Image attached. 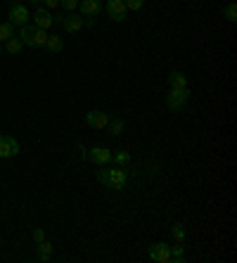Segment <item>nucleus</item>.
<instances>
[{"label": "nucleus", "instance_id": "1", "mask_svg": "<svg viewBox=\"0 0 237 263\" xmlns=\"http://www.w3.org/2000/svg\"><path fill=\"white\" fill-rule=\"evenodd\" d=\"M97 180H100V185L109 187V190H124L126 183H128V173L124 171V166H114V168L100 166V171H97Z\"/></svg>", "mask_w": 237, "mask_h": 263}, {"label": "nucleus", "instance_id": "2", "mask_svg": "<svg viewBox=\"0 0 237 263\" xmlns=\"http://www.w3.org/2000/svg\"><path fill=\"white\" fill-rule=\"evenodd\" d=\"M187 100H190V90L187 88H171L166 92V107L171 111H181L187 104Z\"/></svg>", "mask_w": 237, "mask_h": 263}, {"label": "nucleus", "instance_id": "3", "mask_svg": "<svg viewBox=\"0 0 237 263\" xmlns=\"http://www.w3.org/2000/svg\"><path fill=\"white\" fill-rule=\"evenodd\" d=\"M10 24L14 26H24L29 24V19H31V12H29V7H24L22 3H17V5H10Z\"/></svg>", "mask_w": 237, "mask_h": 263}, {"label": "nucleus", "instance_id": "4", "mask_svg": "<svg viewBox=\"0 0 237 263\" xmlns=\"http://www.w3.org/2000/svg\"><path fill=\"white\" fill-rule=\"evenodd\" d=\"M147 254H150V261H154V263H169L171 261V247H166L164 242H154Z\"/></svg>", "mask_w": 237, "mask_h": 263}, {"label": "nucleus", "instance_id": "5", "mask_svg": "<svg viewBox=\"0 0 237 263\" xmlns=\"http://www.w3.org/2000/svg\"><path fill=\"white\" fill-rule=\"evenodd\" d=\"M17 154H19V142L12 135H0V157L10 159V157H17Z\"/></svg>", "mask_w": 237, "mask_h": 263}, {"label": "nucleus", "instance_id": "6", "mask_svg": "<svg viewBox=\"0 0 237 263\" xmlns=\"http://www.w3.org/2000/svg\"><path fill=\"white\" fill-rule=\"evenodd\" d=\"M86 123L90 126V128L105 130L107 123H109V114H105V111H100V109H90L86 114Z\"/></svg>", "mask_w": 237, "mask_h": 263}, {"label": "nucleus", "instance_id": "7", "mask_svg": "<svg viewBox=\"0 0 237 263\" xmlns=\"http://www.w3.org/2000/svg\"><path fill=\"white\" fill-rule=\"evenodd\" d=\"M107 14H109V19H114V22H124L126 17H128V10H126L124 0H107Z\"/></svg>", "mask_w": 237, "mask_h": 263}, {"label": "nucleus", "instance_id": "8", "mask_svg": "<svg viewBox=\"0 0 237 263\" xmlns=\"http://www.w3.org/2000/svg\"><path fill=\"white\" fill-rule=\"evenodd\" d=\"M62 26L67 33H78V31L86 26V22H83L81 14H76V12H67L62 17Z\"/></svg>", "mask_w": 237, "mask_h": 263}, {"label": "nucleus", "instance_id": "9", "mask_svg": "<svg viewBox=\"0 0 237 263\" xmlns=\"http://www.w3.org/2000/svg\"><path fill=\"white\" fill-rule=\"evenodd\" d=\"M78 10H81V17L88 19V17H97L105 7H102L100 0H78Z\"/></svg>", "mask_w": 237, "mask_h": 263}, {"label": "nucleus", "instance_id": "10", "mask_svg": "<svg viewBox=\"0 0 237 263\" xmlns=\"http://www.w3.org/2000/svg\"><path fill=\"white\" fill-rule=\"evenodd\" d=\"M52 24H55V19H52V12H50V10L41 7V10H36V12H33V26H38V29L48 31Z\"/></svg>", "mask_w": 237, "mask_h": 263}, {"label": "nucleus", "instance_id": "11", "mask_svg": "<svg viewBox=\"0 0 237 263\" xmlns=\"http://www.w3.org/2000/svg\"><path fill=\"white\" fill-rule=\"evenodd\" d=\"M90 161L97 166L112 164V152H109L107 147H93V149H90Z\"/></svg>", "mask_w": 237, "mask_h": 263}, {"label": "nucleus", "instance_id": "12", "mask_svg": "<svg viewBox=\"0 0 237 263\" xmlns=\"http://www.w3.org/2000/svg\"><path fill=\"white\" fill-rule=\"evenodd\" d=\"M64 48V41L57 33H48V41H45V50L48 52H52V55H57V52H62Z\"/></svg>", "mask_w": 237, "mask_h": 263}, {"label": "nucleus", "instance_id": "13", "mask_svg": "<svg viewBox=\"0 0 237 263\" xmlns=\"http://www.w3.org/2000/svg\"><path fill=\"white\" fill-rule=\"evenodd\" d=\"M33 36H36V26H31V24L22 26V31H19V41H22V43L33 48Z\"/></svg>", "mask_w": 237, "mask_h": 263}, {"label": "nucleus", "instance_id": "14", "mask_svg": "<svg viewBox=\"0 0 237 263\" xmlns=\"http://www.w3.org/2000/svg\"><path fill=\"white\" fill-rule=\"evenodd\" d=\"M169 86L171 88H187V76L183 71H171L169 73Z\"/></svg>", "mask_w": 237, "mask_h": 263}, {"label": "nucleus", "instance_id": "15", "mask_svg": "<svg viewBox=\"0 0 237 263\" xmlns=\"http://www.w3.org/2000/svg\"><path fill=\"white\" fill-rule=\"evenodd\" d=\"M107 128H109V133L112 135H121L126 128V121L118 117H109V123H107Z\"/></svg>", "mask_w": 237, "mask_h": 263}, {"label": "nucleus", "instance_id": "16", "mask_svg": "<svg viewBox=\"0 0 237 263\" xmlns=\"http://www.w3.org/2000/svg\"><path fill=\"white\" fill-rule=\"evenodd\" d=\"M38 258H41L43 263L52 258V245L50 242H45V239L43 242H38Z\"/></svg>", "mask_w": 237, "mask_h": 263}, {"label": "nucleus", "instance_id": "17", "mask_svg": "<svg viewBox=\"0 0 237 263\" xmlns=\"http://www.w3.org/2000/svg\"><path fill=\"white\" fill-rule=\"evenodd\" d=\"M10 38H14V24L3 22V24H0V43H7Z\"/></svg>", "mask_w": 237, "mask_h": 263}, {"label": "nucleus", "instance_id": "18", "mask_svg": "<svg viewBox=\"0 0 237 263\" xmlns=\"http://www.w3.org/2000/svg\"><path fill=\"white\" fill-rule=\"evenodd\" d=\"M171 235H173L175 245H183V242H185V226H183V223H173V226H171Z\"/></svg>", "mask_w": 237, "mask_h": 263}, {"label": "nucleus", "instance_id": "19", "mask_svg": "<svg viewBox=\"0 0 237 263\" xmlns=\"http://www.w3.org/2000/svg\"><path fill=\"white\" fill-rule=\"evenodd\" d=\"M5 48H7V52H10V55H19V52H22V48H24V43H22L19 38H10V41L5 43Z\"/></svg>", "mask_w": 237, "mask_h": 263}, {"label": "nucleus", "instance_id": "20", "mask_svg": "<svg viewBox=\"0 0 237 263\" xmlns=\"http://www.w3.org/2000/svg\"><path fill=\"white\" fill-rule=\"evenodd\" d=\"M112 161L116 166H128L131 164V154L128 152H124V149H121V152H116V154H112Z\"/></svg>", "mask_w": 237, "mask_h": 263}, {"label": "nucleus", "instance_id": "21", "mask_svg": "<svg viewBox=\"0 0 237 263\" xmlns=\"http://www.w3.org/2000/svg\"><path fill=\"white\" fill-rule=\"evenodd\" d=\"M45 41H48V31L38 29L36 26V36H33V48H45Z\"/></svg>", "mask_w": 237, "mask_h": 263}, {"label": "nucleus", "instance_id": "22", "mask_svg": "<svg viewBox=\"0 0 237 263\" xmlns=\"http://www.w3.org/2000/svg\"><path fill=\"white\" fill-rule=\"evenodd\" d=\"M223 14H225V19H228V22H237V5H235V3H228V5H225V10H223Z\"/></svg>", "mask_w": 237, "mask_h": 263}, {"label": "nucleus", "instance_id": "23", "mask_svg": "<svg viewBox=\"0 0 237 263\" xmlns=\"http://www.w3.org/2000/svg\"><path fill=\"white\" fill-rule=\"evenodd\" d=\"M171 261L173 263H181V261H185V251H183V247L178 245V247H173L171 249Z\"/></svg>", "mask_w": 237, "mask_h": 263}, {"label": "nucleus", "instance_id": "24", "mask_svg": "<svg viewBox=\"0 0 237 263\" xmlns=\"http://www.w3.org/2000/svg\"><path fill=\"white\" fill-rule=\"evenodd\" d=\"M124 5H126V10H131V12H137V10H143L145 0H124Z\"/></svg>", "mask_w": 237, "mask_h": 263}, {"label": "nucleus", "instance_id": "25", "mask_svg": "<svg viewBox=\"0 0 237 263\" xmlns=\"http://www.w3.org/2000/svg\"><path fill=\"white\" fill-rule=\"evenodd\" d=\"M60 5H62L67 12H74L76 7H78V0H60Z\"/></svg>", "mask_w": 237, "mask_h": 263}, {"label": "nucleus", "instance_id": "26", "mask_svg": "<svg viewBox=\"0 0 237 263\" xmlns=\"http://www.w3.org/2000/svg\"><path fill=\"white\" fill-rule=\"evenodd\" d=\"M33 239H36V242H43V239H45V230H43V228H33Z\"/></svg>", "mask_w": 237, "mask_h": 263}, {"label": "nucleus", "instance_id": "27", "mask_svg": "<svg viewBox=\"0 0 237 263\" xmlns=\"http://www.w3.org/2000/svg\"><path fill=\"white\" fill-rule=\"evenodd\" d=\"M41 5H45V10H55V7L60 5V0H43Z\"/></svg>", "mask_w": 237, "mask_h": 263}, {"label": "nucleus", "instance_id": "28", "mask_svg": "<svg viewBox=\"0 0 237 263\" xmlns=\"http://www.w3.org/2000/svg\"><path fill=\"white\" fill-rule=\"evenodd\" d=\"M41 3H43V0H33V5H41Z\"/></svg>", "mask_w": 237, "mask_h": 263}, {"label": "nucleus", "instance_id": "29", "mask_svg": "<svg viewBox=\"0 0 237 263\" xmlns=\"http://www.w3.org/2000/svg\"><path fill=\"white\" fill-rule=\"evenodd\" d=\"M0 52H3V48H0Z\"/></svg>", "mask_w": 237, "mask_h": 263}, {"label": "nucleus", "instance_id": "30", "mask_svg": "<svg viewBox=\"0 0 237 263\" xmlns=\"http://www.w3.org/2000/svg\"><path fill=\"white\" fill-rule=\"evenodd\" d=\"M0 135H3V133H0Z\"/></svg>", "mask_w": 237, "mask_h": 263}]
</instances>
